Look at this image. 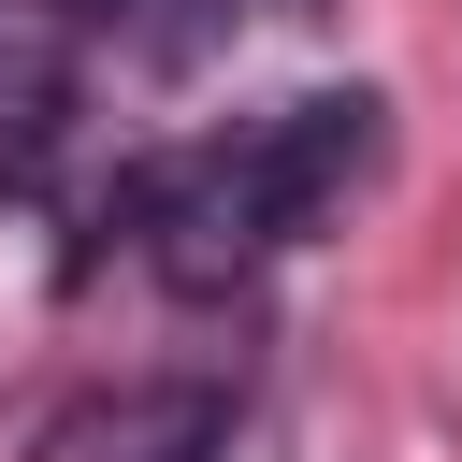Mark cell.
<instances>
[{
  "instance_id": "1",
  "label": "cell",
  "mask_w": 462,
  "mask_h": 462,
  "mask_svg": "<svg viewBox=\"0 0 462 462\" xmlns=\"http://www.w3.org/2000/svg\"><path fill=\"white\" fill-rule=\"evenodd\" d=\"M361 173H375V101L318 87V101L202 130V144H159L116 217H130V245H144L159 289H245L260 260H289L303 231H332V202Z\"/></svg>"
},
{
  "instance_id": "2",
  "label": "cell",
  "mask_w": 462,
  "mask_h": 462,
  "mask_svg": "<svg viewBox=\"0 0 462 462\" xmlns=\"http://www.w3.org/2000/svg\"><path fill=\"white\" fill-rule=\"evenodd\" d=\"M231 448V390L217 375H116V390H72L29 462H217Z\"/></svg>"
},
{
  "instance_id": "3",
  "label": "cell",
  "mask_w": 462,
  "mask_h": 462,
  "mask_svg": "<svg viewBox=\"0 0 462 462\" xmlns=\"http://www.w3.org/2000/svg\"><path fill=\"white\" fill-rule=\"evenodd\" d=\"M87 43H101V0H0V159L58 130Z\"/></svg>"
}]
</instances>
